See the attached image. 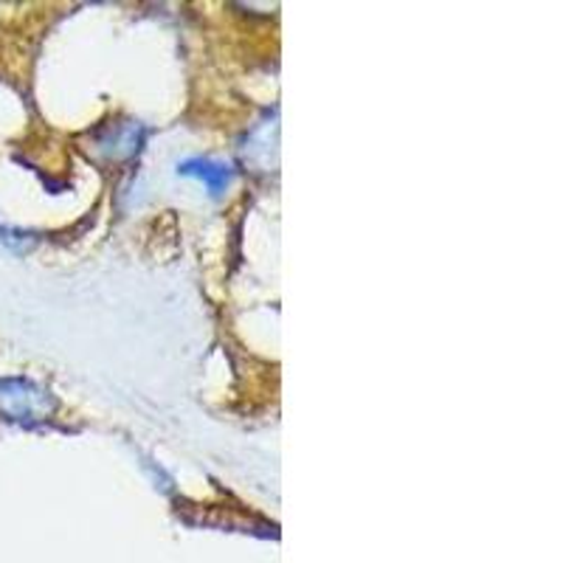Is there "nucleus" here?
Instances as JSON below:
<instances>
[{"label": "nucleus", "instance_id": "obj_1", "mask_svg": "<svg viewBox=\"0 0 563 563\" xmlns=\"http://www.w3.org/2000/svg\"><path fill=\"white\" fill-rule=\"evenodd\" d=\"M0 411L14 417H29L52 411V404L45 400L37 386L23 384V380H0Z\"/></svg>", "mask_w": 563, "mask_h": 563}, {"label": "nucleus", "instance_id": "obj_2", "mask_svg": "<svg viewBox=\"0 0 563 563\" xmlns=\"http://www.w3.org/2000/svg\"><path fill=\"white\" fill-rule=\"evenodd\" d=\"M180 175H192V178H200L206 186H209L211 195H220L225 189L231 178V169L225 164H214V161L195 158L180 164Z\"/></svg>", "mask_w": 563, "mask_h": 563}]
</instances>
